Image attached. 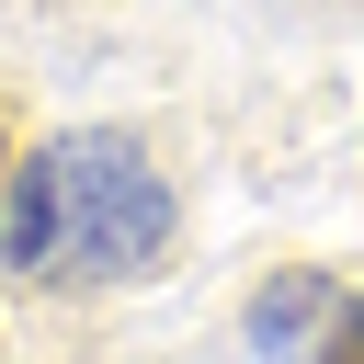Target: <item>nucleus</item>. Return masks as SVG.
<instances>
[{"mask_svg": "<svg viewBox=\"0 0 364 364\" xmlns=\"http://www.w3.org/2000/svg\"><path fill=\"white\" fill-rule=\"evenodd\" d=\"M250 353L262 364H364V296L330 273H273L250 296Z\"/></svg>", "mask_w": 364, "mask_h": 364, "instance_id": "2", "label": "nucleus"}, {"mask_svg": "<svg viewBox=\"0 0 364 364\" xmlns=\"http://www.w3.org/2000/svg\"><path fill=\"white\" fill-rule=\"evenodd\" d=\"M171 182L148 171L136 136L91 125V136H57L11 171V205H0V262L34 273V284H136L159 250H171Z\"/></svg>", "mask_w": 364, "mask_h": 364, "instance_id": "1", "label": "nucleus"}]
</instances>
